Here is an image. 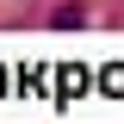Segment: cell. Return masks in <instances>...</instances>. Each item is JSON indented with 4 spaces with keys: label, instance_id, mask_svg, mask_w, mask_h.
Here are the masks:
<instances>
[{
    "label": "cell",
    "instance_id": "cell-1",
    "mask_svg": "<svg viewBox=\"0 0 124 124\" xmlns=\"http://www.w3.org/2000/svg\"><path fill=\"white\" fill-rule=\"evenodd\" d=\"M50 25H56V31H68V25H87V13H81V6H56V13H50Z\"/></svg>",
    "mask_w": 124,
    "mask_h": 124
}]
</instances>
